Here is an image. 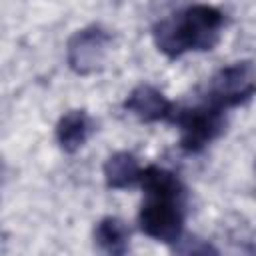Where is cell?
Segmentation results:
<instances>
[{"instance_id":"obj_3","label":"cell","mask_w":256,"mask_h":256,"mask_svg":"<svg viewBox=\"0 0 256 256\" xmlns=\"http://www.w3.org/2000/svg\"><path fill=\"white\" fill-rule=\"evenodd\" d=\"M224 108L208 102L206 98L198 104L176 106L168 118L180 130V146L186 152H202L208 144H212L226 128Z\"/></svg>"},{"instance_id":"obj_11","label":"cell","mask_w":256,"mask_h":256,"mask_svg":"<svg viewBox=\"0 0 256 256\" xmlns=\"http://www.w3.org/2000/svg\"><path fill=\"white\" fill-rule=\"evenodd\" d=\"M184 2H188V0H150V10L154 14L162 16L164 12H170V10L178 8V6H182Z\"/></svg>"},{"instance_id":"obj_7","label":"cell","mask_w":256,"mask_h":256,"mask_svg":"<svg viewBox=\"0 0 256 256\" xmlns=\"http://www.w3.org/2000/svg\"><path fill=\"white\" fill-rule=\"evenodd\" d=\"M94 130L96 122L86 110H68L56 124V140L66 154H74L88 142Z\"/></svg>"},{"instance_id":"obj_1","label":"cell","mask_w":256,"mask_h":256,"mask_svg":"<svg viewBox=\"0 0 256 256\" xmlns=\"http://www.w3.org/2000/svg\"><path fill=\"white\" fill-rule=\"evenodd\" d=\"M140 188L144 202L138 210V228L148 238L174 246L184 234L186 188L182 180L160 166L142 168Z\"/></svg>"},{"instance_id":"obj_10","label":"cell","mask_w":256,"mask_h":256,"mask_svg":"<svg viewBox=\"0 0 256 256\" xmlns=\"http://www.w3.org/2000/svg\"><path fill=\"white\" fill-rule=\"evenodd\" d=\"M172 250H174V252H180V254H208V252L216 254V252H218V250H216L212 244H208L206 240H200V238H196V236H184V234H182V238L172 246Z\"/></svg>"},{"instance_id":"obj_2","label":"cell","mask_w":256,"mask_h":256,"mask_svg":"<svg viewBox=\"0 0 256 256\" xmlns=\"http://www.w3.org/2000/svg\"><path fill=\"white\" fill-rule=\"evenodd\" d=\"M224 14L216 6L192 4L170 16H160L152 26L156 48L170 60L186 52H208L222 36Z\"/></svg>"},{"instance_id":"obj_6","label":"cell","mask_w":256,"mask_h":256,"mask_svg":"<svg viewBox=\"0 0 256 256\" xmlns=\"http://www.w3.org/2000/svg\"><path fill=\"white\" fill-rule=\"evenodd\" d=\"M122 106L126 112H130L142 122H160V120L168 122L174 110V104L162 94V90L146 82L132 88V92L126 96Z\"/></svg>"},{"instance_id":"obj_4","label":"cell","mask_w":256,"mask_h":256,"mask_svg":"<svg viewBox=\"0 0 256 256\" xmlns=\"http://www.w3.org/2000/svg\"><path fill=\"white\" fill-rule=\"evenodd\" d=\"M256 96V64L238 60L222 66L206 84L204 98L224 110L246 104Z\"/></svg>"},{"instance_id":"obj_12","label":"cell","mask_w":256,"mask_h":256,"mask_svg":"<svg viewBox=\"0 0 256 256\" xmlns=\"http://www.w3.org/2000/svg\"><path fill=\"white\" fill-rule=\"evenodd\" d=\"M254 168H256V164H254Z\"/></svg>"},{"instance_id":"obj_9","label":"cell","mask_w":256,"mask_h":256,"mask_svg":"<svg viewBox=\"0 0 256 256\" xmlns=\"http://www.w3.org/2000/svg\"><path fill=\"white\" fill-rule=\"evenodd\" d=\"M94 246L110 256H122L130 248V228L122 218L104 216L94 226Z\"/></svg>"},{"instance_id":"obj_5","label":"cell","mask_w":256,"mask_h":256,"mask_svg":"<svg viewBox=\"0 0 256 256\" xmlns=\"http://www.w3.org/2000/svg\"><path fill=\"white\" fill-rule=\"evenodd\" d=\"M112 44V34L102 26H86L76 30L66 42V62L74 74L88 76L104 66Z\"/></svg>"},{"instance_id":"obj_8","label":"cell","mask_w":256,"mask_h":256,"mask_svg":"<svg viewBox=\"0 0 256 256\" xmlns=\"http://www.w3.org/2000/svg\"><path fill=\"white\" fill-rule=\"evenodd\" d=\"M102 170H104L106 186L112 190H126V188L140 184L142 168L138 164V158L132 152L120 150V152L110 154Z\"/></svg>"}]
</instances>
